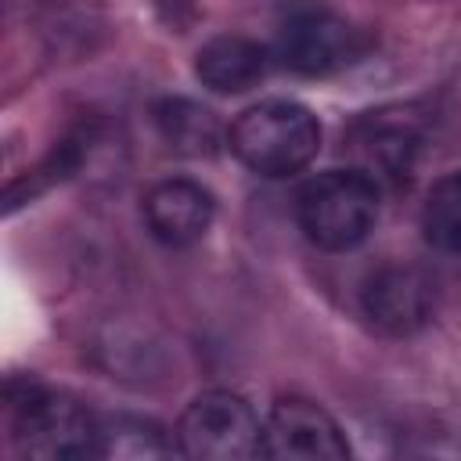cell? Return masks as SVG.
<instances>
[{"label":"cell","mask_w":461,"mask_h":461,"mask_svg":"<svg viewBox=\"0 0 461 461\" xmlns=\"http://www.w3.org/2000/svg\"><path fill=\"white\" fill-rule=\"evenodd\" d=\"M104 457L108 461H166L162 436L140 421H122L104 432Z\"/></svg>","instance_id":"4fadbf2b"},{"label":"cell","mask_w":461,"mask_h":461,"mask_svg":"<svg viewBox=\"0 0 461 461\" xmlns=\"http://www.w3.org/2000/svg\"><path fill=\"white\" fill-rule=\"evenodd\" d=\"M216 202L212 194L194 180H162L144 198V220L148 230L173 249L194 245L212 227Z\"/></svg>","instance_id":"9c48e42d"},{"label":"cell","mask_w":461,"mask_h":461,"mask_svg":"<svg viewBox=\"0 0 461 461\" xmlns=\"http://www.w3.org/2000/svg\"><path fill=\"white\" fill-rule=\"evenodd\" d=\"M432 277L421 267L411 263H389L378 267L360 292L367 321L385 335H411L418 331L432 313Z\"/></svg>","instance_id":"52a82bcc"},{"label":"cell","mask_w":461,"mask_h":461,"mask_svg":"<svg viewBox=\"0 0 461 461\" xmlns=\"http://www.w3.org/2000/svg\"><path fill=\"white\" fill-rule=\"evenodd\" d=\"M267 65H270L267 47H259L256 40L238 36V32L212 36L194 54V76L216 94H241V90L256 86L267 76Z\"/></svg>","instance_id":"30bf717a"},{"label":"cell","mask_w":461,"mask_h":461,"mask_svg":"<svg viewBox=\"0 0 461 461\" xmlns=\"http://www.w3.org/2000/svg\"><path fill=\"white\" fill-rule=\"evenodd\" d=\"M155 126H158V137L176 151V155H187V158H205L220 148V119L187 101V97H166L158 101L155 108Z\"/></svg>","instance_id":"8fae6325"},{"label":"cell","mask_w":461,"mask_h":461,"mask_svg":"<svg viewBox=\"0 0 461 461\" xmlns=\"http://www.w3.org/2000/svg\"><path fill=\"white\" fill-rule=\"evenodd\" d=\"M263 461H353V450L321 403L288 396L263 421Z\"/></svg>","instance_id":"5b68a950"},{"label":"cell","mask_w":461,"mask_h":461,"mask_svg":"<svg viewBox=\"0 0 461 461\" xmlns=\"http://www.w3.org/2000/svg\"><path fill=\"white\" fill-rule=\"evenodd\" d=\"M176 447L184 461H263V425L245 396L209 389L180 414Z\"/></svg>","instance_id":"277c9868"},{"label":"cell","mask_w":461,"mask_h":461,"mask_svg":"<svg viewBox=\"0 0 461 461\" xmlns=\"http://www.w3.org/2000/svg\"><path fill=\"white\" fill-rule=\"evenodd\" d=\"M421 230L436 252L461 256V173L439 176L421 205Z\"/></svg>","instance_id":"7c38bea8"},{"label":"cell","mask_w":461,"mask_h":461,"mask_svg":"<svg viewBox=\"0 0 461 461\" xmlns=\"http://www.w3.org/2000/svg\"><path fill=\"white\" fill-rule=\"evenodd\" d=\"M421 140H425V130L411 108H382L364 115L353 126V151L364 162L360 173H367L371 180L411 176L421 155Z\"/></svg>","instance_id":"ba28073f"},{"label":"cell","mask_w":461,"mask_h":461,"mask_svg":"<svg viewBox=\"0 0 461 461\" xmlns=\"http://www.w3.org/2000/svg\"><path fill=\"white\" fill-rule=\"evenodd\" d=\"M360 54L357 29L331 11H295L277 29V58L292 72L328 76Z\"/></svg>","instance_id":"8992f818"},{"label":"cell","mask_w":461,"mask_h":461,"mask_svg":"<svg viewBox=\"0 0 461 461\" xmlns=\"http://www.w3.org/2000/svg\"><path fill=\"white\" fill-rule=\"evenodd\" d=\"M321 148V122L295 101H263L230 126V151L259 176L299 173Z\"/></svg>","instance_id":"7a4b0ae2"},{"label":"cell","mask_w":461,"mask_h":461,"mask_svg":"<svg viewBox=\"0 0 461 461\" xmlns=\"http://www.w3.org/2000/svg\"><path fill=\"white\" fill-rule=\"evenodd\" d=\"M295 216L317 249L346 252L375 230L378 184L360 169H328L299 191Z\"/></svg>","instance_id":"3957f363"},{"label":"cell","mask_w":461,"mask_h":461,"mask_svg":"<svg viewBox=\"0 0 461 461\" xmlns=\"http://www.w3.org/2000/svg\"><path fill=\"white\" fill-rule=\"evenodd\" d=\"M14 439L25 461H101L104 432L94 414L58 393L25 385L22 396L11 393Z\"/></svg>","instance_id":"6da1fadb"}]
</instances>
